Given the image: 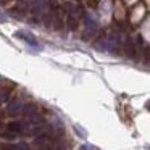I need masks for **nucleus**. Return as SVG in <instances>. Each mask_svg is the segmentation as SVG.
<instances>
[{
  "label": "nucleus",
  "mask_w": 150,
  "mask_h": 150,
  "mask_svg": "<svg viewBox=\"0 0 150 150\" xmlns=\"http://www.w3.org/2000/svg\"><path fill=\"white\" fill-rule=\"evenodd\" d=\"M65 10H66V15H68V18H69V24H71V28H74L76 18L79 16V7L68 2V4H65Z\"/></svg>",
  "instance_id": "obj_1"
},
{
  "label": "nucleus",
  "mask_w": 150,
  "mask_h": 150,
  "mask_svg": "<svg viewBox=\"0 0 150 150\" xmlns=\"http://www.w3.org/2000/svg\"><path fill=\"white\" fill-rule=\"evenodd\" d=\"M23 100L21 98H15V100H11L10 103H8L7 107V115H10V116H16V115L21 113V110H23Z\"/></svg>",
  "instance_id": "obj_2"
},
{
  "label": "nucleus",
  "mask_w": 150,
  "mask_h": 150,
  "mask_svg": "<svg viewBox=\"0 0 150 150\" xmlns=\"http://www.w3.org/2000/svg\"><path fill=\"white\" fill-rule=\"evenodd\" d=\"M47 10H49V4L45 0H33L31 2V11H34V13H40V16H42L47 13Z\"/></svg>",
  "instance_id": "obj_3"
},
{
  "label": "nucleus",
  "mask_w": 150,
  "mask_h": 150,
  "mask_svg": "<svg viewBox=\"0 0 150 150\" xmlns=\"http://www.w3.org/2000/svg\"><path fill=\"white\" fill-rule=\"evenodd\" d=\"M16 37H20L21 40H24L26 44H29V45L33 47H37V39L34 37V34H31L29 31H18L16 34H15Z\"/></svg>",
  "instance_id": "obj_4"
},
{
  "label": "nucleus",
  "mask_w": 150,
  "mask_h": 150,
  "mask_svg": "<svg viewBox=\"0 0 150 150\" xmlns=\"http://www.w3.org/2000/svg\"><path fill=\"white\" fill-rule=\"evenodd\" d=\"M24 127H26V123H21V121H11L7 124V131H11L15 134H23Z\"/></svg>",
  "instance_id": "obj_5"
},
{
  "label": "nucleus",
  "mask_w": 150,
  "mask_h": 150,
  "mask_svg": "<svg viewBox=\"0 0 150 150\" xmlns=\"http://www.w3.org/2000/svg\"><path fill=\"white\" fill-rule=\"evenodd\" d=\"M37 111H39V107H37L36 103H24V105H23V110H21V113H23L26 118H31L33 115H36Z\"/></svg>",
  "instance_id": "obj_6"
},
{
  "label": "nucleus",
  "mask_w": 150,
  "mask_h": 150,
  "mask_svg": "<svg viewBox=\"0 0 150 150\" xmlns=\"http://www.w3.org/2000/svg\"><path fill=\"white\" fill-rule=\"evenodd\" d=\"M86 29H87V33L91 31V34H94L95 31L98 29L97 21H95V20H92V18H89V16H86Z\"/></svg>",
  "instance_id": "obj_7"
},
{
  "label": "nucleus",
  "mask_w": 150,
  "mask_h": 150,
  "mask_svg": "<svg viewBox=\"0 0 150 150\" xmlns=\"http://www.w3.org/2000/svg\"><path fill=\"white\" fill-rule=\"evenodd\" d=\"M10 94H11L10 89H2V91H0V103L7 102L8 98H10Z\"/></svg>",
  "instance_id": "obj_8"
},
{
  "label": "nucleus",
  "mask_w": 150,
  "mask_h": 150,
  "mask_svg": "<svg viewBox=\"0 0 150 150\" xmlns=\"http://www.w3.org/2000/svg\"><path fill=\"white\" fill-rule=\"evenodd\" d=\"M16 136L18 134L11 132V131H4V132H0V137H4V139H7V140H15Z\"/></svg>",
  "instance_id": "obj_9"
},
{
  "label": "nucleus",
  "mask_w": 150,
  "mask_h": 150,
  "mask_svg": "<svg viewBox=\"0 0 150 150\" xmlns=\"http://www.w3.org/2000/svg\"><path fill=\"white\" fill-rule=\"evenodd\" d=\"M15 145H16L18 150H31V147L26 142H20V144H15Z\"/></svg>",
  "instance_id": "obj_10"
},
{
  "label": "nucleus",
  "mask_w": 150,
  "mask_h": 150,
  "mask_svg": "<svg viewBox=\"0 0 150 150\" xmlns=\"http://www.w3.org/2000/svg\"><path fill=\"white\" fill-rule=\"evenodd\" d=\"M79 150H98V149L95 145H91V144H84V145H81Z\"/></svg>",
  "instance_id": "obj_11"
},
{
  "label": "nucleus",
  "mask_w": 150,
  "mask_h": 150,
  "mask_svg": "<svg viewBox=\"0 0 150 150\" xmlns=\"http://www.w3.org/2000/svg\"><path fill=\"white\" fill-rule=\"evenodd\" d=\"M74 129H76V132H78L81 137H86V131L81 129V126H74Z\"/></svg>",
  "instance_id": "obj_12"
},
{
  "label": "nucleus",
  "mask_w": 150,
  "mask_h": 150,
  "mask_svg": "<svg viewBox=\"0 0 150 150\" xmlns=\"http://www.w3.org/2000/svg\"><path fill=\"white\" fill-rule=\"evenodd\" d=\"M5 21H7V15L4 11H0V23H5Z\"/></svg>",
  "instance_id": "obj_13"
},
{
  "label": "nucleus",
  "mask_w": 150,
  "mask_h": 150,
  "mask_svg": "<svg viewBox=\"0 0 150 150\" xmlns=\"http://www.w3.org/2000/svg\"><path fill=\"white\" fill-rule=\"evenodd\" d=\"M4 150H18L16 145H4Z\"/></svg>",
  "instance_id": "obj_14"
},
{
  "label": "nucleus",
  "mask_w": 150,
  "mask_h": 150,
  "mask_svg": "<svg viewBox=\"0 0 150 150\" xmlns=\"http://www.w3.org/2000/svg\"><path fill=\"white\" fill-rule=\"evenodd\" d=\"M37 150H49V149H37Z\"/></svg>",
  "instance_id": "obj_15"
},
{
  "label": "nucleus",
  "mask_w": 150,
  "mask_h": 150,
  "mask_svg": "<svg viewBox=\"0 0 150 150\" xmlns=\"http://www.w3.org/2000/svg\"><path fill=\"white\" fill-rule=\"evenodd\" d=\"M0 81H2V76H0Z\"/></svg>",
  "instance_id": "obj_16"
}]
</instances>
